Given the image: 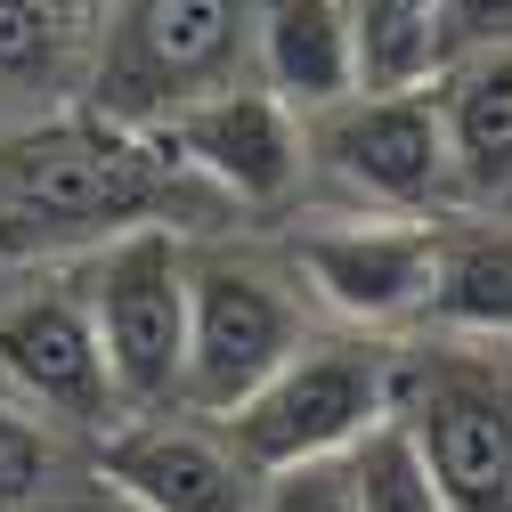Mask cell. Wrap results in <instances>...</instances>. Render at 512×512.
I'll return each mask as SVG.
<instances>
[{
    "mask_svg": "<svg viewBox=\"0 0 512 512\" xmlns=\"http://www.w3.org/2000/svg\"><path fill=\"white\" fill-rule=\"evenodd\" d=\"M447 122V163H456V204H512V33L464 41L431 82Z\"/></svg>",
    "mask_w": 512,
    "mask_h": 512,
    "instance_id": "obj_12",
    "label": "cell"
},
{
    "mask_svg": "<svg viewBox=\"0 0 512 512\" xmlns=\"http://www.w3.org/2000/svg\"><path fill=\"white\" fill-rule=\"evenodd\" d=\"M301 309L285 301V285L252 261L204 252L196 261V301H187V415H236L261 382L301 350Z\"/></svg>",
    "mask_w": 512,
    "mask_h": 512,
    "instance_id": "obj_8",
    "label": "cell"
},
{
    "mask_svg": "<svg viewBox=\"0 0 512 512\" xmlns=\"http://www.w3.org/2000/svg\"><path fill=\"white\" fill-rule=\"evenodd\" d=\"M391 391H399V342L350 326V334H309L220 423L261 472H285V464H317V456H350L391 415Z\"/></svg>",
    "mask_w": 512,
    "mask_h": 512,
    "instance_id": "obj_4",
    "label": "cell"
},
{
    "mask_svg": "<svg viewBox=\"0 0 512 512\" xmlns=\"http://www.w3.org/2000/svg\"><path fill=\"white\" fill-rule=\"evenodd\" d=\"M261 82V0H106L90 106L163 131L212 90Z\"/></svg>",
    "mask_w": 512,
    "mask_h": 512,
    "instance_id": "obj_2",
    "label": "cell"
},
{
    "mask_svg": "<svg viewBox=\"0 0 512 512\" xmlns=\"http://www.w3.org/2000/svg\"><path fill=\"white\" fill-rule=\"evenodd\" d=\"M423 326L512 342V228H439V293Z\"/></svg>",
    "mask_w": 512,
    "mask_h": 512,
    "instance_id": "obj_15",
    "label": "cell"
},
{
    "mask_svg": "<svg viewBox=\"0 0 512 512\" xmlns=\"http://www.w3.org/2000/svg\"><path fill=\"white\" fill-rule=\"evenodd\" d=\"M261 512H366V504H358V472H350V456H317V464H285V472H269Z\"/></svg>",
    "mask_w": 512,
    "mask_h": 512,
    "instance_id": "obj_19",
    "label": "cell"
},
{
    "mask_svg": "<svg viewBox=\"0 0 512 512\" xmlns=\"http://www.w3.org/2000/svg\"><path fill=\"white\" fill-rule=\"evenodd\" d=\"M293 261L309 293L326 301L342 326L399 334L415 317H431L439 293V228L423 212H342L293 236Z\"/></svg>",
    "mask_w": 512,
    "mask_h": 512,
    "instance_id": "obj_9",
    "label": "cell"
},
{
    "mask_svg": "<svg viewBox=\"0 0 512 512\" xmlns=\"http://www.w3.org/2000/svg\"><path fill=\"white\" fill-rule=\"evenodd\" d=\"M98 472L147 496L155 512H261L269 472L228 439V423H179L171 407L155 415H122L98 439Z\"/></svg>",
    "mask_w": 512,
    "mask_h": 512,
    "instance_id": "obj_11",
    "label": "cell"
},
{
    "mask_svg": "<svg viewBox=\"0 0 512 512\" xmlns=\"http://www.w3.org/2000/svg\"><path fill=\"white\" fill-rule=\"evenodd\" d=\"M179 155L114 114H49L0 139V261H90L98 244L171 220L187 196Z\"/></svg>",
    "mask_w": 512,
    "mask_h": 512,
    "instance_id": "obj_1",
    "label": "cell"
},
{
    "mask_svg": "<svg viewBox=\"0 0 512 512\" xmlns=\"http://www.w3.org/2000/svg\"><path fill=\"white\" fill-rule=\"evenodd\" d=\"M358 90H431L439 66L464 49L456 0H350Z\"/></svg>",
    "mask_w": 512,
    "mask_h": 512,
    "instance_id": "obj_14",
    "label": "cell"
},
{
    "mask_svg": "<svg viewBox=\"0 0 512 512\" xmlns=\"http://www.w3.org/2000/svg\"><path fill=\"white\" fill-rule=\"evenodd\" d=\"M309 171L350 212H439L456 204L447 122L431 90H350L342 106L309 114Z\"/></svg>",
    "mask_w": 512,
    "mask_h": 512,
    "instance_id": "obj_6",
    "label": "cell"
},
{
    "mask_svg": "<svg viewBox=\"0 0 512 512\" xmlns=\"http://www.w3.org/2000/svg\"><path fill=\"white\" fill-rule=\"evenodd\" d=\"M261 82L293 114H326L358 90L350 0H261Z\"/></svg>",
    "mask_w": 512,
    "mask_h": 512,
    "instance_id": "obj_13",
    "label": "cell"
},
{
    "mask_svg": "<svg viewBox=\"0 0 512 512\" xmlns=\"http://www.w3.org/2000/svg\"><path fill=\"white\" fill-rule=\"evenodd\" d=\"M456 33L464 41H504L512 33V0H456Z\"/></svg>",
    "mask_w": 512,
    "mask_h": 512,
    "instance_id": "obj_21",
    "label": "cell"
},
{
    "mask_svg": "<svg viewBox=\"0 0 512 512\" xmlns=\"http://www.w3.org/2000/svg\"><path fill=\"white\" fill-rule=\"evenodd\" d=\"M187 179H204V196L220 204H285L309 179V114H293L269 82L212 90L187 114H171L155 131Z\"/></svg>",
    "mask_w": 512,
    "mask_h": 512,
    "instance_id": "obj_10",
    "label": "cell"
},
{
    "mask_svg": "<svg viewBox=\"0 0 512 512\" xmlns=\"http://www.w3.org/2000/svg\"><path fill=\"white\" fill-rule=\"evenodd\" d=\"M66 447H57V423L25 415L9 391H0V512H57L66 496Z\"/></svg>",
    "mask_w": 512,
    "mask_h": 512,
    "instance_id": "obj_18",
    "label": "cell"
},
{
    "mask_svg": "<svg viewBox=\"0 0 512 512\" xmlns=\"http://www.w3.org/2000/svg\"><path fill=\"white\" fill-rule=\"evenodd\" d=\"M350 472H358V504L366 512H447V488L431 480L423 447L399 415H382L358 447H350Z\"/></svg>",
    "mask_w": 512,
    "mask_h": 512,
    "instance_id": "obj_16",
    "label": "cell"
},
{
    "mask_svg": "<svg viewBox=\"0 0 512 512\" xmlns=\"http://www.w3.org/2000/svg\"><path fill=\"white\" fill-rule=\"evenodd\" d=\"M74 17H82V25H98V17H106V0H74Z\"/></svg>",
    "mask_w": 512,
    "mask_h": 512,
    "instance_id": "obj_22",
    "label": "cell"
},
{
    "mask_svg": "<svg viewBox=\"0 0 512 512\" xmlns=\"http://www.w3.org/2000/svg\"><path fill=\"white\" fill-rule=\"evenodd\" d=\"M82 293L98 317V342L114 366V391L131 415L179 407L187 391V301H196V252L171 236V220H147L131 236L98 244L82 261Z\"/></svg>",
    "mask_w": 512,
    "mask_h": 512,
    "instance_id": "obj_5",
    "label": "cell"
},
{
    "mask_svg": "<svg viewBox=\"0 0 512 512\" xmlns=\"http://www.w3.org/2000/svg\"><path fill=\"white\" fill-rule=\"evenodd\" d=\"M391 415L415 431L447 512H512V342L447 326L399 342Z\"/></svg>",
    "mask_w": 512,
    "mask_h": 512,
    "instance_id": "obj_3",
    "label": "cell"
},
{
    "mask_svg": "<svg viewBox=\"0 0 512 512\" xmlns=\"http://www.w3.org/2000/svg\"><path fill=\"white\" fill-rule=\"evenodd\" d=\"M0 391H9L25 415L57 423V431H82V439H106L122 415V391H114V366H106V342H98V317H90V293L82 277H41L25 293L0 301Z\"/></svg>",
    "mask_w": 512,
    "mask_h": 512,
    "instance_id": "obj_7",
    "label": "cell"
},
{
    "mask_svg": "<svg viewBox=\"0 0 512 512\" xmlns=\"http://www.w3.org/2000/svg\"><path fill=\"white\" fill-rule=\"evenodd\" d=\"M57 512H155V504H147V496H131L122 480H106V472H98V480H74L66 496H57Z\"/></svg>",
    "mask_w": 512,
    "mask_h": 512,
    "instance_id": "obj_20",
    "label": "cell"
},
{
    "mask_svg": "<svg viewBox=\"0 0 512 512\" xmlns=\"http://www.w3.org/2000/svg\"><path fill=\"white\" fill-rule=\"evenodd\" d=\"M74 41H82L74 0H0V82H9V90L66 82Z\"/></svg>",
    "mask_w": 512,
    "mask_h": 512,
    "instance_id": "obj_17",
    "label": "cell"
}]
</instances>
